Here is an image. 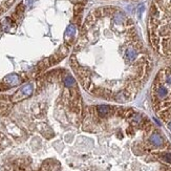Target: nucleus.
I'll use <instances>...</instances> for the list:
<instances>
[{
	"label": "nucleus",
	"instance_id": "nucleus-4",
	"mask_svg": "<svg viewBox=\"0 0 171 171\" xmlns=\"http://www.w3.org/2000/svg\"><path fill=\"white\" fill-rule=\"evenodd\" d=\"M4 82L6 84H8V85L15 86L20 83V78H19V76L16 75V73H10V75L5 76Z\"/></svg>",
	"mask_w": 171,
	"mask_h": 171
},
{
	"label": "nucleus",
	"instance_id": "nucleus-3",
	"mask_svg": "<svg viewBox=\"0 0 171 171\" xmlns=\"http://www.w3.org/2000/svg\"><path fill=\"white\" fill-rule=\"evenodd\" d=\"M32 93H33V85H32V84H26V85H24L22 88H20V89L14 95L13 100L15 101V102L16 101L22 100V99L30 96Z\"/></svg>",
	"mask_w": 171,
	"mask_h": 171
},
{
	"label": "nucleus",
	"instance_id": "nucleus-6",
	"mask_svg": "<svg viewBox=\"0 0 171 171\" xmlns=\"http://www.w3.org/2000/svg\"><path fill=\"white\" fill-rule=\"evenodd\" d=\"M76 33V28L73 26V25H69L67 28V30H66L65 32V37H71V36H73Z\"/></svg>",
	"mask_w": 171,
	"mask_h": 171
},
{
	"label": "nucleus",
	"instance_id": "nucleus-7",
	"mask_svg": "<svg viewBox=\"0 0 171 171\" xmlns=\"http://www.w3.org/2000/svg\"><path fill=\"white\" fill-rule=\"evenodd\" d=\"M64 84H65L67 87H71V86L75 85V80L71 76H67L65 79H64Z\"/></svg>",
	"mask_w": 171,
	"mask_h": 171
},
{
	"label": "nucleus",
	"instance_id": "nucleus-1",
	"mask_svg": "<svg viewBox=\"0 0 171 171\" xmlns=\"http://www.w3.org/2000/svg\"><path fill=\"white\" fill-rule=\"evenodd\" d=\"M148 33L151 46L162 57L171 59V0H153Z\"/></svg>",
	"mask_w": 171,
	"mask_h": 171
},
{
	"label": "nucleus",
	"instance_id": "nucleus-2",
	"mask_svg": "<svg viewBox=\"0 0 171 171\" xmlns=\"http://www.w3.org/2000/svg\"><path fill=\"white\" fill-rule=\"evenodd\" d=\"M151 103L171 134V65L162 68L156 75L151 88Z\"/></svg>",
	"mask_w": 171,
	"mask_h": 171
},
{
	"label": "nucleus",
	"instance_id": "nucleus-5",
	"mask_svg": "<svg viewBox=\"0 0 171 171\" xmlns=\"http://www.w3.org/2000/svg\"><path fill=\"white\" fill-rule=\"evenodd\" d=\"M109 109H108V106H105V105H101L98 107V112L101 117H104L106 116L107 113H108Z\"/></svg>",
	"mask_w": 171,
	"mask_h": 171
}]
</instances>
